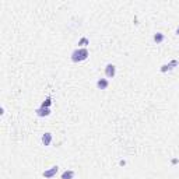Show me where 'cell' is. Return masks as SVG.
Instances as JSON below:
<instances>
[{
	"mask_svg": "<svg viewBox=\"0 0 179 179\" xmlns=\"http://www.w3.org/2000/svg\"><path fill=\"white\" fill-rule=\"evenodd\" d=\"M87 57H88V51L85 48H78V49H76V51L71 53V60L76 62V63L83 62V60H85Z\"/></svg>",
	"mask_w": 179,
	"mask_h": 179,
	"instance_id": "1",
	"label": "cell"
},
{
	"mask_svg": "<svg viewBox=\"0 0 179 179\" xmlns=\"http://www.w3.org/2000/svg\"><path fill=\"white\" fill-rule=\"evenodd\" d=\"M57 171H59V166L55 165V166H52V168H49V169L43 171L42 176H43V178H46V179H52L56 174H57Z\"/></svg>",
	"mask_w": 179,
	"mask_h": 179,
	"instance_id": "2",
	"label": "cell"
},
{
	"mask_svg": "<svg viewBox=\"0 0 179 179\" xmlns=\"http://www.w3.org/2000/svg\"><path fill=\"white\" fill-rule=\"evenodd\" d=\"M115 74H116L115 64L108 63V64L105 66V76H106V77H109V78H113V77H115Z\"/></svg>",
	"mask_w": 179,
	"mask_h": 179,
	"instance_id": "3",
	"label": "cell"
},
{
	"mask_svg": "<svg viewBox=\"0 0 179 179\" xmlns=\"http://www.w3.org/2000/svg\"><path fill=\"white\" fill-rule=\"evenodd\" d=\"M108 85H109V83H108L106 78H99V80L96 81V87L99 88V90H106Z\"/></svg>",
	"mask_w": 179,
	"mask_h": 179,
	"instance_id": "4",
	"label": "cell"
},
{
	"mask_svg": "<svg viewBox=\"0 0 179 179\" xmlns=\"http://www.w3.org/2000/svg\"><path fill=\"white\" fill-rule=\"evenodd\" d=\"M37 115L41 116V118H43V116H49L51 115V109H49V108H38Z\"/></svg>",
	"mask_w": 179,
	"mask_h": 179,
	"instance_id": "5",
	"label": "cell"
},
{
	"mask_svg": "<svg viewBox=\"0 0 179 179\" xmlns=\"http://www.w3.org/2000/svg\"><path fill=\"white\" fill-rule=\"evenodd\" d=\"M175 66H178V60H172L171 63H168V64H164L162 67H161V71L164 73V71H166V70H172L175 67Z\"/></svg>",
	"mask_w": 179,
	"mask_h": 179,
	"instance_id": "6",
	"label": "cell"
},
{
	"mask_svg": "<svg viewBox=\"0 0 179 179\" xmlns=\"http://www.w3.org/2000/svg\"><path fill=\"white\" fill-rule=\"evenodd\" d=\"M41 140H42V144H43V146H49L52 143V133H45L42 136Z\"/></svg>",
	"mask_w": 179,
	"mask_h": 179,
	"instance_id": "7",
	"label": "cell"
},
{
	"mask_svg": "<svg viewBox=\"0 0 179 179\" xmlns=\"http://www.w3.org/2000/svg\"><path fill=\"white\" fill-rule=\"evenodd\" d=\"M164 39H165V35H164L162 32H157V34H154V41H155L157 43H161Z\"/></svg>",
	"mask_w": 179,
	"mask_h": 179,
	"instance_id": "8",
	"label": "cell"
},
{
	"mask_svg": "<svg viewBox=\"0 0 179 179\" xmlns=\"http://www.w3.org/2000/svg\"><path fill=\"white\" fill-rule=\"evenodd\" d=\"M73 176H74V172L71 169L64 171L63 174H62V179H73Z\"/></svg>",
	"mask_w": 179,
	"mask_h": 179,
	"instance_id": "9",
	"label": "cell"
},
{
	"mask_svg": "<svg viewBox=\"0 0 179 179\" xmlns=\"http://www.w3.org/2000/svg\"><path fill=\"white\" fill-rule=\"evenodd\" d=\"M51 105H52V98H51V96H48L45 101L41 104V108H49Z\"/></svg>",
	"mask_w": 179,
	"mask_h": 179,
	"instance_id": "10",
	"label": "cell"
},
{
	"mask_svg": "<svg viewBox=\"0 0 179 179\" xmlns=\"http://www.w3.org/2000/svg\"><path fill=\"white\" fill-rule=\"evenodd\" d=\"M78 45L81 46V48H85V46L87 45H90V41H88V38H81V39H80V41H78Z\"/></svg>",
	"mask_w": 179,
	"mask_h": 179,
	"instance_id": "11",
	"label": "cell"
},
{
	"mask_svg": "<svg viewBox=\"0 0 179 179\" xmlns=\"http://www.w3.org/2000/svg\"><path fill=\"white\" fill-rule=\"evenodd\" d=\"M119 164H120V165H126V161H124V160H122V161H120V162H119Z\"/></svg>",
	"mask_w": 179,
	"mask_h": 179,
	"instance_id": "12",
	"label": "cell"
},
{
	"mask_svg": "<svg viewBox=\"0 0 179 179\" xmlns=\"http://www.w3.org/2000/svg\"><path fill=\"white\" fill-rule=\"evenodd\" d=\"M176 35H179V27L176 28Z\"/></svg>",
	"mask_w": 179,
	"mask_h": 179,
	"instance_id": "13",
	"label": "cell"
}]
</instances>
